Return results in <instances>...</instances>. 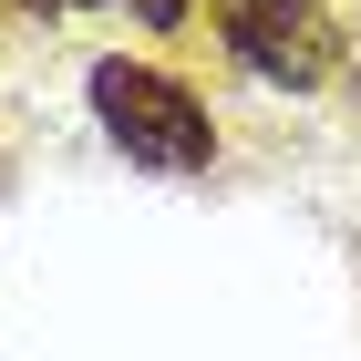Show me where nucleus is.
<instances>
[{"mask_svg":"<svg viewBox=\"0 0 361 361\" xmlns=\"http://www.w3.org/2000/svg\"><path fill=\"white\" fill-rule=\"evenodd\" d=\"M83 93H93V124H104V145L124 166H145V176H207L217 166V114L176 73H155L135 52H104L83 73Z\"/></svg>","mask_w":361,"mask_h":361,"instance_id":"nucleus-1","label":"nucleus"},{"mask_svg":"<svg viewBox=\"0 0 361 361\" xmlns=\"http://www.w3.org/2000/svg\"><path fill=\"white\" fill-rule=\"evenodd\" d=\"M217 42H227V62H238L248 83H269V93H320L341 62H351V42H341V21L320 0H217Z\"/></svg>","mask_w":361,"mask_h":361,"instance_id":"nucleus-2","label":"nucleus"},{"mask_svg":"<svg viewBox=\"0 0 361 361\" xmlns=\"http://www.w3.org/2000/svg\"><path fill=\"white\" fill-rule=\"evenodd\" d=\"M186 11H196V0H135V21H145V31H176Z\"/></svg>","mask_w":361,"mask_h":361,"instance_id":"nucleus-3","label":"nucleus"},{"mask_svg":"<svg viewBox=\"0 0 361 361\" xmlns=\"http://www.w3.org/2000/svg\"><path fill=\"white\" fill-rule=\"evenodd\" d=\"M21 11H42V21H52V11H73V0H21Z\"/></svg>","mask_w":361,"mask_h":361,"instance_id":"nucleus-4","label":"nucleus"},{"mask_svg":"<svg viewBox=\"0 0 361 361\" xmlns=\"http://www.w3.org/2000/svg\"><path fill=\"white\" fill-rule=\"evenodd\" d=\"M351 93H361V31H351Z\"/></svg>","mask_w":361,"mask_h":361,"instance_id":"nucleus-5","label":"nucleus"}]
</instances>
